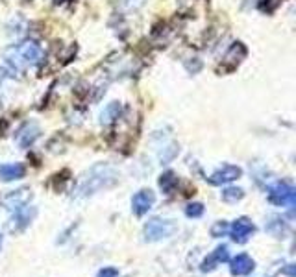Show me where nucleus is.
<instances>
[{
  "label": "nucleus",
  "mask_w": 296,
  "mask_h": 277,
  "mask_svg": "<svg viewBox=\"0 0 296 277\" xmlns=\"http://www.w3.org/2000/svg\"><path fill=\"white\" fill-rule=\"evenodd\" d=\"M230 260V253H228V248L226 246H218L211 255H207L206 259L202 260V264H200V270L202 272H211L215 270L218 264H222V262H228Z\"/></svg>",
  "instance_id": "nucleus-9"
},
{
  "label": "nucleus",
  "mask_w": 296,
  "mask_h": 277,
  "mask_svg": "<svg viewBox=\"0 0 296 277\" xmlns=\"http://www.w3.org/2000/svg\"><path fill=\"white\" fill-rule=\"evenodd\" d=\"M13 226L12 229H17V231H21V229H25L28 224L34 220V216H36V209L32 207V205H23V207H17V209H13Z\"/></svg>",
  "instance_id": "nucleus-10"
},
{
  "label": "nucleus",
  "mask_w": 296,
  "mask_h": 277,
  "mask_svg": "<svg viewBox=\"0 0 296 277\" xmlns=\"http://www.w3.org/2000/svg\"><path fill=\"white\" fill-rule=\"evenodd\" d=\"M242 176V170L235 164H224L222 168L215 170L207 181L211 183V185H226V183H231V181L239 180Z\"/></svg>",
  "instance_id": "nucleus-8"
},
{
  "label": "nucleus",
  "mask_w": 296,
  "mask_h": 277,
  "mask_svg": "<svg viewBox=\"0 0 296 277\" xmlns=\"http://www.w3.org/2000/svg\"><path fill=\"white\" fill-rule=\"evenodd\" d=\"M43 50L36 41H25L15 44L6 52V63L12 66V70H23L25 66L34 65L41 60Z\"/></svg>",
  "instance_id": "nucleus-2"
},
{
  "label": "nucleus",
  "mask_w": 296,
  "mask_h": 277,
  "mask_svg": "<svg viewBox=\"0 0 296 277\" xmlns=\"http://www.w3.org/2000/svg\"><path fill=\"white\" fill-rule=\"evenodd\" d=\"M26 168L23 163H8L0 164V180L2 181H15L25 178Z\"/></svg>",
  "instance_id": "nucleus-13"
},
{
  "label": "nucleus",
  "mask_w": 296,
  "mask_h": 277,
  "mask_svg": "<svg viewBox=\"0 0 296 277\" xmlns=\"http://www.w3.org/2000/svg\"><path fill=\"white\" fill-rule=\"evenodd\" d=\"M117 276H119V270L113 268V266H106V268H102L97 274V277H117Z\"/></svg>",
  "instance_id": "nucleus-20"
},
{
  "label": "nucleus",
  "mask_w": 296,
  "mask_h": 277,
  "mask_svg": "<svg viewBox=\"0 0 296 277\" xmlns=\"http://www.w3.org/2000/svg\"><path fill=\"white\" fill-rule=\"evenodd\" d=\"M222 200L224 202H228V204H235V202H239V200H242V196H244V190L239 187H228L222 190Z\"/></svg>",
  "instance_id": "nucleus-16"
},
{
  "label": "nucleus",
  "mask_w": 296,
  "mask_h": 277,
  "mask_svg": "<svg viewBox=\"0 0 296 277\" xmlns=\"http://www.w3.org/2000/svg\"><path fill=\"white\" fill-rule=\"evenodd\" d=\"M228 231H230V236L233 240L239 242V244H244L250 236L254 235L255 226L252 224V220H248L246 216H242V218H237L235 222L230 226Z\"/></svg>",
  "instance_id": "nucleus-6"
},
{
  "label": "nucleus",
  "mask_w": 296,
  "mask_h": 277,
  "mask_svg": "<svg viewBox=\"0 0 296 277\" xmlns=\"http://www.w3.org/2000/svg\"><path fill=\"white\" fill-rule=\"evenodd\" d=\"M176 224L172 220H161V218H152L145 224V238L148 242H157L169 238L174 235Z\"/></svg>",
  "instance_id": "nucleus-3"
},
{
  "label": "nucleus",
  "mask_w": 296,
  "mask_h": 277,
  "mask_svg": "<svg viewBox=\"0 0 296 277\" xmlns=\"http://www.w3.org/2000/svg\"><path fill=\"white\" fill-rule=\"evenodd\" d=\"M268 202L279 207H294L296 204V190L292 185L278 181L272 187H268Z\"/></svg>",
  "instance_id": "nucleus-4"
},
{
  "label": "nucleus",
  "mask_w": 296,
  "mask_h": 277,
  "mask_svg": "<svg viewBox=\"0 0 296 277\" xmlns=\"http://www.w3.org/2000/svg\"><path fill=\"white\" fill-rule=\"evenodd\" d=\"M255 268V262L246 253H239L230 260V272L233 276H248Z\"/></svg>",
  "instance_id": "nucleus-11"
},
{
  "label": "nucleus",
  "mask_w": 296,
  "mask_h": 277,
  "mask_svg": "<svg viewBox=\"0 0 296 277\" xmlns=\"http://www.w3.org/2000/svg\"><path fill=\"white\" fill-rule=\"evenodd\" d=\"M39 133L41 132H39V128H37L36 124H25L17 133L19 146H21V148H30V146L37 140Z\"/></svg>",
  "instance_id": "nucleus-12"
},
{
  "label": "nucleus",
  "mask_w": 296,
  "mask_h": 277,
  "mask_svg": "<svg viewBox=\"0 0 296 277\" xmlns=\"http://www.w3.org/2000/svg\"><path fill=\"white\" fill-rule=\"evenodd\" d=\"M119 180V174L108 164H97L85 174V178L80 181L78 196H91V194L100 192L102 188L113 187Z\"/></svg>",
  "instance_id": "nucleus-1"
},
{
  "label": "nucleus",
  "mask_w": 296,
  "mask_h": 277,
  "mask_svg": "<svg viewBox=\"0 0 296 277\" xmlns=\"http://www.w3.org/2000/svg\"><path fill=\"white\" fill-rule=\"evenodd\" d=\"M281 2H283V0H261V2H259V10L263 13H272V12H276V10L281 6Z\"/></svg>",
  "instance_id": "nucleus-18"
},
{
  "label": "nucleus",
  "mask_w": 296,
  "mask_h": 277,
  "mask_svg": "<svg viewBox=\"0 0 296 277\" xmlns=\"http://www.w3.org/2000/svg\"><path fill=\"white\" fill-rule=\"evenodd\" d=\"M246 46L242 44V42H233L230 48H228V52H226V56L222 58V63H220V66H218L217 70L218 72H233L237 66L241 65V61L246 58Z\"/></svg>",
  "instance_id": "nucleus-5"
},
{
  "label": "nucleus",
  "mask_w": 296,
  "mask_h": 277,
  "mask_svg": "<svg viewBox=\"0 0 296 277\" xmlns=\"http://www.w3.org/2000/svg\"><path fill=\"white\" fill-rule=\"evenodd\" d=\"M0 246H2V236H0Z\"/></svg>",
  "instance_id": "nucleus-21"
},
{
  "label": "nucleus",
  "mask_w": 296,
  "mask_h": 277,
  "mask_svg": "<svg viewBox=\"0 0 296 277\" xmlns=\"http://www.w3.org/2000/svg\"><path fill=\"white\" fill-rule=\"evenodd\" d=\"M156 202V194L150 188H143L132 198V211L135 216H145L146 212L152 209V205Z\"/></svg>",
  "instance_id": "nucleus-7"
},
{
  "label": "nucleus",
  "mask_w": 296,
  "mask_h": 277,
  "mask_svg": "<svg viewBox=\"0 0 296 277\" xmlns=\"http://www.w3.org/2000/svg\"><path fill=\"white\" fill-rule=\"evenodd\" d=\"M159 187H161V190L165 194L174 192L176 187H178V178H176V174L172 170H167V172L161 174V178H159Z\"/></svg>",
  "instance_id": "nucleus-14"
},
{
  "label": "nucleus",
  "mask_w": 296,
  "mask_h": 277,
  "mask_svg": "<svg viewBox=\"0 0 296 277\" xmlns=\"http://www.w3.org/2000/svg\"><path fill=\"white\" fill-rule=\"evenodd\" d=\"M185 214H187L189 218H200L202 214H204V205L198 204V202L189 204L187 207H185Z\"/></svg>",
  "instance_id": "nucleus-17"
},
{
  "label": "nucleus",
  "mask_w": 296,
  "mask_h": 277,
  "mask_svg": "<svg viewBox=\"0 0 296 277\" xmlns=\"http://www.w3.org/2000/svg\"><path fill=\"white\" fill-rule=\"evenodd\" d=\"M121 104L119 102H113V104H109L108 108L102 111V124H111V122H115L119 116H121Z\"/></svg>",
  "instance_id": "nucleus-15"
},
{
  "label": "nucleus",
  "mask_w": 296,
  "mask_h": 277,
  "mask_svg": "<svg viewBox=\"0 0 296 277\" xmlns=\"http://www.w3.org/2000/svg\"><path fill=\"white\" fill-rule=\"evenodd\" d=\"M228 229H230V226H228V224L226 222H217L215 224V226H213L211 228V235L213 236H224L226 235V233H228Z\"/></svg>",
  "instance_id": "nucleus-19"
}]
</instances>
